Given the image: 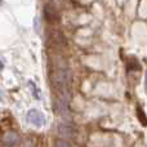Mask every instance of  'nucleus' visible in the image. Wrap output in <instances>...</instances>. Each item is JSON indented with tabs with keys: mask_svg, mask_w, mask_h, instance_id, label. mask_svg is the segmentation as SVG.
<instances>
[{
	"mask_svg": "<svg viewBox=\"0 0 147 147\" xmlns=\"http://www.w3.org/2000/svg\"><path fill=\"white\" fill-rule=\"evenodd\" d=\"M56 147H71V146H70V143H67L66 141H58V142L56 143Z\"/></svg>",
	"mask_w": 147,
	"mask_h": 147,
	"instance_id": "nucleus-6",
	"label": "nucleus"
},
{
	"mask_svg": "<svg viewBox=\"0 0 147 147\" xmlns=\"http://www.w3.org/2000/svg\"><path fill=\"white\" fill-rule=\"evenodd\" d=\"M0 69H3V62L0 61Z\"/></svg>",
	"mask_w": 147,
	"mask_h": 147,
	"instance_id": "nucleus-8",
	"label": "nucleus"
},
{
	"mask_svg": "<svg viewBox=\"0 0 147 147\" xmlns=\"http://www.w3.org/2000/svg\"><path fill=\"white\" fill-rule=\"evenodd\" d=\"M57 132H58L62 137H66V138H70L74 136V129L69 124H59L58 128H57Z\"/></svg>",
	"mask_w": 147,
	"mask_h": 147,
	"instance_id": "nucleus-3",
	"label": "nucleus"
},
{
	"mask_svg": "<svg viewBox=\"0 0 147 147\" xmlns=\"http://www.w3.org/2000/svg\"><path fill=\"white\" fill-rule=\"evenodd\" d=\"M146 92H147V72H146Z\"/></svg>",
	"mask_w": 147,
	"mask_h": 147,
	"instance_id": "nucleus-7",
	"label": "nucleus"
},
{
	"mask_svg": "<svg viewBox=\"0 0 147 147\" xmlns=\"http://www.w3.org/2000/svg\"><path fill=\"white\" fill-rule=\"evenodd\" d=\"M18 142H20V136L14 132H7L3 136V143L5 146L13 147V146L18 145Z\"/></svg>",
	"mask_w": 147,
	"mask_h": 147,
	"instance_id": "nucleus-2",
	"label": "nucleus"
},
{
	"mask_svg": "<svg viewBox=\"0 0 147 147\" xmlns=\"http://www.w3.org/2000/svg\"><path fill=\"white\" fill-rule=\"evenodd\" d=\"M27 120L30 124L35 125V127H41L44 124V121H45V117L38 110H30L27 112Z\"/></svg>",
	"mask_w": 147,
	"mask_h": 147,
	"instance_id": "nucleus-1",
	"label": "nucleus"
},
{
	"mask_svg": "<svg viewBox=\"0 0 147 147\" xmlns=\"http://www.w3.org/2000/svg\"><path fill=\"white\" fill-rule=\"evenodd\" d=\"M44 14H45L47 21H56L57 20V12L51 4H47L44 7Z\"/></svg>",
	"mask_w": 147,
	"mask_h": 147,
	"instance_id": "nucleus-4",
	"label": "nucleus"
},
{
	"mask_svg": "<svg viewBox=\"0 0 147 147\" xmlns=\"http://www.w3.org/2000/svg\"><path fill=\"white\" fill-rule=\"evenodd\" d=\"M138 117H140V120H142V123L145 125H147V120H146V115L143 114V111L141 109H138Z\"/></svg>",
	"mask_w": 147,
	"mask_h": 147,
	"instance_id": "nucleus-5",
	"label": "nucleus"
}]
</instances>
